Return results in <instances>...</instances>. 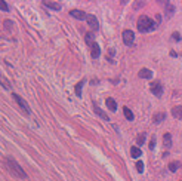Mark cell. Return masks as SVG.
Returning a JSON list of instances; mask_svg holds the SVG:
<instances>
[{
  "label": "cell",
  "instance_id": "52a82bcc",
  "mask_svg": "<svg viewBox=\"0 0 182 181\" xmlns=\"http://www.w3.org/2000/svg\"><path fill=\"white\" fill-rule=\"evenodd\" d=\"M70 15L71 16H74V18H77V20H86V15L83 11H80V9H73L71 12H70Z\"/></svg>",
  "mask_w": 182,
  "mask_h": 181
},
{
  "label": "cell",
  "instance_id": "277c9868",
  "mask_svg": "<svg viewBox=\"0 0 182 181\" xmlns=\"http://www.w3.org/2000/svg\"><path fill=\"white\" fill-rule=\"evenodd\" d=\"M121 36H123V42H124V45H127V46L133 45V40H135V34H133V31H132V30H124Z\"/></svg>",
  "mask_w": 182,
  "mask_h": 181
},
{
  "label": "cell",
  "instance_id": "4316f807",
  "mask_svg": "<svg viewBox=\"0 0 182 181\" xmlns=\"http://www.w3.org/2000/svg\"><path fill=\"white\" fill-rule=\"evenodd\" d=\"M0 80L3 82V86H5L6 89H9V83H7V80H6V79H3V77H0Z\"/></svg>",
  "mask_w": 182,
  "mask_h": 181
},
{
  "label": "cell",
  "instance_id": "9a60e30c",
  "mask_svg": "<svg viewBox=\"0 0 182 181\" xmlns=\"http://www.w3.org/2000/svg\"><path fill=\"white\" fill-rule=\"evenodd\" d=\"M130 154H132V157H139L141 154H142V151H141V149L139 147H136V145H133V147L130 149Z\"/></svg>",
  "mask_w": 182,
  "mask_h": 181
},
{
  "label": "cell",
  "instance_id": "2e32d148",
  "mask_svg": "<svg viewBox=\"0 0 182 181\" xmlns=\"http://www.w3.org/2000/svg\"><path fill=\"white\" fill-rule=\"evenodd\" d=\"M46 7H50V9H55V11H59L61 9V5L59 3H54V2H43Z\"/></svg>",
  "mask_w": 182,
  "mask_h": 181
},
{
  "label": "cell",
  "instance_id": "7402d4cb",
  "mask_svg": "<svg viewBox=\"0 0 182 181\" xmlns=\"http://www.w3.org/2000/svg\"><path fill=\"white\" fill-rule=\"evenodd\" d=\"M0 9L7 12V11H9V5H7L6 2H3V0H0Z\"/></svg>",
  "mask_w": 182,
  "mask_h": 181
},
{
  "label": "cell",
  "instance_id": "5b68a950",
  "mask_svg": "<svg viewBox=\"0 0 182 181\" xmlns=\"http://www.w3.org/2000/svg\"><path fill=\"white\" fill-rule=\"evenodd\" d=\"M150 89H151V92L155 97H161L163 95V85L160 82H153L151 86H150Z\"/></svg>",
  "mask_w": 182,
  "mask_h": 181
},
{
  "label": "cell",
  "instance_id": "8fae6325",
  "mask_svg": "<svg viewBox=\"0 0 182 181\" xmlns=\"http://www.w3.org/2000/svg\"><path fill=\"white\" fill-rule=\"evenodd\" d=\"M105 104H107L108 110H111V111H116V110H117V102H116V100L107 98V100H105Z\"/></svg>",
  "mask_w": 182,
  "mask_h": 181
},
{
  "label": "cell",
  "instance_id": "83f0119b",
  "mask_svg": "<svg viewBox=\"0 0 182 181\" xmlns=\"http://www.w3.org/2000/svg\"><path fill=\"white\" fill-rule=\"evenodd\" d=\"M170 57H178V54L175 52V50H170Z\"/></svg>",
  "mask_w": 182,
  "mask_h": 181
},
{
  "label": "cell",
  "instance_id": "9c48e42d",
  "mask_svg": "<svg viewBox=\"0 0 182 181\" xmlns=\"http://www.w3.org/2000/svg\"><path fill=\"white\" fill-rule=\"evenodd\" d=\"M139 77H141V79H151V77H153V71L150 70V68H141Z\"/></svg>",
  "mask_w": 182,
  "mask_h": 181
},
{
  "label": "cell",
  "instance_id": "4fadbf2b",
  "mask_svg": "<svg viewBox=\"0 0 182 181\" xmlns=\"http://www.w3.org/2000/svg\"><path fill=\"white\" fill-rule=\"evenodd\" d=\"M164 117H166V113H163V111H161V113H155L153 116V122L154 123H160V122L164 120Z\"/></svg>",
  "mask_w": 182,
  "mask_h": 181
},
{
  "label": "cell",
  "instance_id": "603a6c76",
  "mask_svg": "<svg viewBox=\"0 0 182 181\" xmlns=\"http://www.w3.org/2000/svg\"><path fill=\"white\" fill-rule=\"evenodd\" d=\"M178 165H179L178 162H172V163H169V171H172V172H175V171L178 169Z\"/></svg>",
  "mask_w": 182,
  "mask_h": 181
},
{
  "label": "cell",
  "instance_id": "ba28073f",
  "mask_svg": "<svg viewBox=\"0 0 182 181\" xmlns=\"http://www.w3.org/2000/svg\"><path fill=\"white\" fill-rule=\"evenodd\" d=\"M90 55H92L93 58H98V57L101 55V48H99L98 43H93V45L90 46Z\"/></svg>",
  "mask_w": 182,
  "mask_h": 181
},
{
  "label": "cell",
  "instance_id": "ffe728a7",
  "mask_svg": "<svg viewBox=\"0 0 182 181\" xmlns=\"http://www.w3.org/2000/svg\"><path fill=\"white\" fill-rule=\"evenodd\" d=\"M93 37H95V36H93L92 33H86V43H88L89 46H92L93 43H95V42H93Z\"/></svg>",
  "mask_w": 182,
  "mask_h": 181
},
{
  "label": "cell",
  "instance_id": "7a4b0ae2",
  "mask_svg": "<svg viewBox=\"0 0 182 181\" xmlns=\"http://www.w3.org/2000/svg\"><path fill=\"white\" fill-rule=\"evenodd\" d=\"M5 163H6L7 169H9L15 177H18V178H27V174H25L24 169L18 165V163H16L15 159H12V157H6V159H5Z\"/></svg>",
  "mask_w": 182,
  "mask_h": 181
},
{
  "label": "cell",
  "instance_id": "44dd1931",
  "mask_svg": "<svg viewBox=\"0 0 182 181\" xmlns=\"http://www.w3.org/2000/svg\"><path fill=\"white\" fill-rule=\"evenodd\" d=\"M166 5V11H167V15H173V11H175V6H173L172 3H164Z\"/></svg>",
  "mask_w": 182,
  "mask_h": 181
},
{
  "label": "cell",
  "instance_id": "6da1fadb",
  "mask_svg": "<svg viewBox=\"0 0 182 181\" xmlns=\"http://www.w3.org/2000/svg\"><path fill=\"white\" fill-rule=\"evenodd\" d=\"M157 28V24L154 22V20H151L150 16L147 15H141L138 18V30L141 33H148V31H153Z\"/></svg>",
  "mask_w": 182,
  "mask_h": 181
},
{
  "label": "cell",
  "instance_id": "e0dca14e",
  "mask_svg": "<svg viewBox=\"0 0 182 181\" xmlns=\"http://www.w3.org/2000/svg\"><path fill=\"white\" fill-rule=\"evenodd\" d=\"M123 113H124L127 120H133V113H132V110L129 107H123Z\"/></svg>",
  "mask_w": 182,
  "mask_h": 181
},
{
  "label": "cell",
  "instance_id": "484cf974",
  "mask_svg": "<svg viewBox=\"0 0 182 181\" xmlns=\"http://www.w3.org/2000/svg\"><path fill=\"white\" fill-rule=\"evenodd\" d=\"M155 147V137H151V141H150V149L153 150Z\"/></svg>",
  "mask_w": 182,
  "mask_h": 181
},
{
  "label": "cell",
  "instance_id": "d6986e66",
  "mask_svg": "<svg viewBox=\"0 0 182 181\" xmlns=\"http://www.w3.org/2000/svg\"><path fill=\"white\" fill-rule=\"evenodd\" d=\"M83 83H84V80H80L79 83L76 85V89L74 91H76V95L77 97H82V86H83Z\"/></svg>",
  "mask_w": 182,
  "mask_h": 181
},
{
  "label": "cell",
  "instance_id": "5bb4252c",
  "mask_svg": "<svg viewBox=\"0 0 182 181\" xmlns=\"http://www.w3.org/2000/svg\"><path fill=\"white\" fill-rule=\"evenodd\" d=\"M163 141H164V147L169 149L170 145H172V135L169 132H166V134L163 135Z\"/></svg>",
  "mask_w": 182,
  "mask_h": 181
},
{
  "label": "cell",
  "instance_id": "7c38bea8",
  "mask_svg": "<svg viewBox=\"0 0 182 181\" xmlns=\"http://www.w3.org/2000/svg\"><path fill=\"white\" fill-rule=\"evenodd\" d=\"M93 111H95V113H96L101 119H104V120H110V117L107 116V113H105V111H102L98 106H93Z\"/></svg>",
  "mask_w": 182,
  "mask_h": 181
},
{
  "label": "cell",
  "instance_id": "3957f363",
  "mask_svg": "<svg viewBox=\"0 0 182 181\" xmlns=\"http://www.w3.org/2000/svg\"><path fill=\"white\" fill-rule=\"evenodd\" d=\"M12 97H13V100H15L16 102H18V106L24 110V113H25V114H30V113H31V110H30L28 104H27V102H25V101H24V100L18 95V94H12Z\"/></svg>",
  "mask_w": 182,
  "mask_h": 181
},
{
  "label": "cell",
  "instance_id": "30bf717a",
  "mask_svg": "<svg viewBox=\"0 0 182 181\" xmlns=\"http://www.w3.org/2000/svg\"><path fill=\"white\" fill-rule=\"evenodd\" d=\"M172 116L176 117L179 120H182V106H176L172 108Z\"/></svg>",
  "mask_w": 182,
  "mask_h": 181
},
{
  "label": "cell",
  "instance_id": "8992f818",
  "mask_svg": "<svg viewBox=\"0 0 182 181\" xmlns=\"http://www.w3.org/2000/svg\"><path fill=\"white\" fill-rule=\"evenodd\" d=\"M86 21H88V24L90 25V28L92 30H98L99 28V24H98V20H96V16H95V15H88V16H86Z\"/></svg>",
  "mask_w": 182,
  "mask_h": 181
},
{
  "label": "cell",
  "instance_id": "d4e9b609",
  "mask_svg": "<svg viewBox=\"0 0 182 181\" xmlns=\"http://www.w3.org/2000/svg\"><path fill=\"white\" fill-rule=\"evenodd\" d=\"M172 37H173V40H176V42H179V40H181V36H179V33H178V31L173 33V34H172Z\"/></svg>",
  "mask_w": 182,
  "mask_h": 181
},
{
  "label": "cell",
  "instance_id": "ac0fdd59",
  "mask_svg": "<svg viewBox=\"0 0 182 181\" xmlns=\"http://www.w3.org/2000/svg\"><path fill=\"white\" fill-rule=\"evenodd\" d=\"M145 137H147L145 132H142V134L138 135V137H136V144H138V145H142V144L145 143Z\"/></svg>",
  "mask_w": 182,
  "mask_h": 181
},
{
  "label": "cell",
  "instance_id": "cb8c5ba5",
  "mask_svg": "<svg viewBox=\"0 0 182 181\" xmlns=\"http://www.w3.org/2000/svg\"><path fill=\"white\" fill-rule=\"evenodd\" d=\"M136 169H138V172H142L144 171V163L142 162H136Z\"/></svg>",
  "mask_w": 182,
  "mask_h": 181
}]
</instances>
